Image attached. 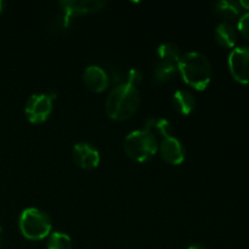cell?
<instances>
[{"label": "cell", "instance_id": "6da1fadb", "mask_svg": "<svg viewBox=\"0 0 249 249\" xmlns=\"http://www.w3.org/2000/svg\"><path fill=\"white\" fill-rule=\"evenodd\" d=\"M140 101L138 88L124 82L109 92L105 105L106 114L113 121H125L138 112Z\"/></svg>", "mask_w": 249, "mask_h": 249}, {"label": "cell", "instance_id": "7a4b0ae2", "mask_svg": "<svg viewBox=\"0 0 249 249\" xmlns=\"http://www.w3.org/2000/svg\"><path fill=\"white\" fill-rule=\"evenodd\" d=\"M178 72L189 87L203 91L211 83L212 70L208 58L199 53H186L181 56Z\"/></svg>", "mask_w": 249, "mask_h": 249}, {"label": "cell", "instance_id": "3957f363", "mask_svg": "<svg viewBox=\"0 0 249 249\" xmlns=\"http://www.w3.org/2000/svg\"><path fill=\"white\" fill-rule=\"evenodd\" d=\"M158 139L146 129L131 131L124 139L123 148L129 158L136 162H147L158 152Z\"/></svg>", "mask_w": 249, "mask_h": 249}, {"label": "cell", "instance_id": "277c9868", "mask_svg": "<svg viewBox=\"0 0 249 249\" xmlns=\"http://www.w3.org/2000/svg\"><path fill=\"white\" fill-rule=\"evenodd\" d=\"M18 228L22 236L29 241H41L49 237L53 229L51 219L45 212L38 208H27L21 213Z\"/></svg>", "mask_w": 249, "mask_h": 249}, {"label": "cell", "instance_id": "5b68a950", "mask_svg": "<svg viewBox=\"0 0 249 249\" xmlns=\"http://www.w3.org/2000/svg\"><path fill=\"white\" fill-rule=\"evenodd\" d=\"M56 95L34 94L27 100L24 106V114L33 124H41L50 117L53 112V101Z\"/></svg>", "mask_w": 249, "mask_h": 249}, {"label": "cell", "instance_id": "8992f818", "mask_svg": "<svg viewBox=\"0 0 249 249\" xmlns=\"http://www.w3.org/2000/svg\"><path fill=\"white\" fill-rule=\"evenodd\" d=\"M63 10V26L67 27L72 17L94 14L106 6V1L100 0H63L60 2Z\"/></svg>", "mask_w": 249, "mask_h": 249}, {"label": "cell", "instance_id": "52a82bcc", "mask_svg": "<svg viewBox=\"0 0 249 249\" xmlns=\"http://www.w3.org/2000/svg\"><path fill=\"white\" fill-rule=\"evenodd\" d=\"M229 70L233 79L241 84H249V46H238L231 51Z\"/></svg>", "mask_w": 249, "mask_h": 249}, {"label": "cell", "instance_id": "ba28073f", "mask_svg": "<svg viewBox=\"0 0 249 249\" xmlns=\"http://www.w3.org/2000/svg\"><path fill=\"white\" fill-rule=\"evenodd\" d=\"M72 157L75 164L85 170H91L99 167L100 153L92 145L87 142L75 143L72 150Z\"/></svg>", "mask_w": 249, "mask_h": 249}, {"label": "cell", "instance_id": "9c48e42d", "mask_svg": "<svg viewBox=\"0 0 249 249\" xmlns=\"http://www.w3.org/2000/svg\"><path fill=\"white\" fill-rule=\"evenodd\" d=\"M158 151L167 163L172 165H180L185 160V148L179 139L170 135L158 143Z\"/></svg>", "mask_w": 249, "mask_h": 249}, {"label": "cell", "instance_id": "30bf717a", "mask_svg": "<svg viewBox=\"0 0 249 249\" xmlns=\"http://www.w3.org/2000/svg\"><path fill=\"white\" fill-rule=\"evenodd\" d=\"M84 84L90 91L102 92L108 88L109 78L104 68L100 66H89L83 74Z\"/></svg>", "mask_w": 249, "mask_h": 249}, {"label": "cell", "instance_id": "8fae6325", "mask_svg": "<svg viewBox=\"0 0 249 249\" xmlns=\"http://www.w3.org/2000/svg\"><path fill=\"white\" fill-rule=\"evenodd\" d=\"M214 38H215L216 43L223 48L232 49L237 41V32L233 28L232 24L223 22V23L218 24L214 31Z\"/></svg>", "mask_w": 249, "mask_h": 249}, {"label": "cell", "instance_id": "7c38bea8", "mask_svg": "<svg viewBox=\"0 0 249 249\" xmlns=\"http://www.w3.org/2000/svg\"><path fill=\"white\" fill-rule=\"evenodd\" d=\"M173 106L180 114L187 116L196 107V100L194 95L187 90H178L173 96Z\"/></svg>", "mask_w": 249, "mask_h": 249}, {"label": "cell", "instance_id": "4fadbf2b", "mask_svg": "<svg viewBox=\"0 0 249 249\" xmlns=\"http://www.w3.org/2000/svg\"><path fill=\"white\" fill-rule=\"evenodd\" d=\"M145 129L152 133L156 138L160 136L162 139L168 138L173 135L172 134V124L169 121L164 118H156V117H150L145 122Z\"/></svg>", "mask_w": 249, "mask_h": 249}, {"label": "cell", "instance_id": "5bb4252c", "mask_svg": "<svg viewBox=\"0 0 249 249\" xmlns=\"http://www.w3.org/2000/svg\"><path fill=\"white\" fill-rule=\"evenodd\" d=\"M157 55L160 62H165V63H170V65L178 66L179 65L182 53L177 45L167 43L158 46Z\"/></svg>", "mask_w": 249, "mask_h": 249}, {"label": "cell", "instance_id": "9a60e30c", "mask_svg": "<svg viewBox=\"0 0 249 249\" xmlns=\"http://www.w3.org/2000/svg\"><path fill=\"white\" fill-rule=\"evenodd\" d=\"M178 73V66L170 65V63L160 62L156 65L155 71H153V78L160 84H164V83L169 82L173 77Z\"/></svg>", "mask_w": 249, "mask_h": 249}, {"label": "cell", "instance_id": "2e32d148", "mask_svg": "<svg viewBox=\"0 0 249 249\" xmlns=\"http://www.w3.org/2000/svg\"><path fill=\"white\" fill-rule=\"evenodd\" d=\"M46 247L48 249H73V243L67 233L55 231L49 236Z\"/></svg>", "mask_w": 249, "mask_h": 249}, {"label": "cell", "instance_id": "e0dca14e", "mask_svg": "<svg viewBox=\"0 0 249 249\" xmlns=\"http://www.w3.org/2000/svg\"><path fill=\"white\" fill-rule=\"evenodd\" d=\"M215 11L220 15L221 17L228 19H233L240 14V5L235 1H229V0H221L215 5Z\"/></svg>", "mask_w": 249, "mask_h": 249}, {"label": "cell", "instance_id": "ac0fdd59", "mask_svg": "<svg viewBox=\"0 0 249 249\" xmlns=\"http://www.w3.org/2000/svg\"><path fill=\"white\" fill-rule=\"evenodd\" d=\"M141 80H142V74H141L140 71L133 68V70H130L128 72V75H126L125 82L128 83V84L133 85V87L138 88V85L140 84Z\"/></svg>", "mask_w": 249, "mask_h": 249}, {"label": "cell", "instance_id": "d6986e66", "mask_svg": "<svg viewBox=\"0 0 249 249\" xmlns=\"http://www.w3.org/2000/svg\"><path fill=\"white\" fill-rule=\"evenodd\" d=\"M237 28L238 31H240V33L249 40V12H247V14H245L241 17L240 21H238Z\"/></svg>", "mask_w": 249, "mask_h": 249}, {"label": "cell", "instance_id": "ffe728a7", "mask_svg": "<svg viewBox=\"0 0 249 249\" xmlns=\"http://www.w3.org/2000/svg\"><path fill=\"white\" fill-rule=\"evenodd\" d=\"M238 5H241L242 7H245L246 10H249V0H241V1L238 2Z\"/></svg>", "mask_w": 249, "mask_h": 249}, {"label": "cell", "instance_id": "44dd1931", "mask_svg": "<svg viewBox=\"0 0 249 249\" xmlns=\"http://www.w3.org/2000/svg\"><path fill=\"white\" fill-rule=\"evenodd\" d=\"M189 249H207V248L202 247V246H191V247H189Z\"/></svg>", "mask_w": 249, "mask_h": 249}, {"label": "cell", "instance_id": "7402d4cb", "mask_svg": "<svg viewBox=\"0 0 249 249\" xmlns=\"http://www.w3.org/2000/svg\"><path fill=\"white\" fill-rule=\"evenodd\" d=\"M4 6H5V2L0 0V12H1L2 10H4Z\"/></svg>", "mask_w": 249, "mask_h": 249}, {"label": "cell", "instance_id": "603a6c76", "mask_svg": "<svg viewBox=\"0 0 249 249\" xmlns=\"http://www.w3.org/2000/svg\"><path fill=\"white\" fill-rule=\"evenodd\" d=\"M1 229H0V246H1Z\"/></svg>", "mask_w": 249, "mask_h": 249}]
</instances>
